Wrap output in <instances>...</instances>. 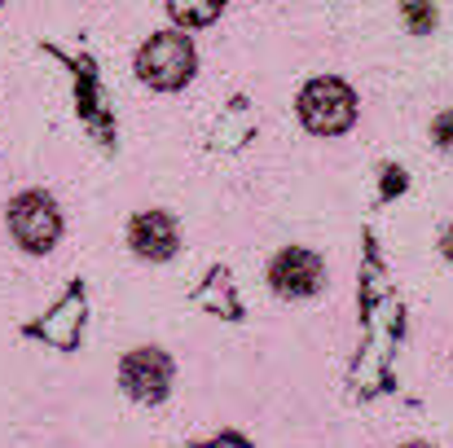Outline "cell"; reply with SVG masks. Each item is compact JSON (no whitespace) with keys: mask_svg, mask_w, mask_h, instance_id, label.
I'll use <instances>...</instances> for the list:
<instances>
[{"mask_svg":"<svg viewBox=\"0 0 453 448\" xmlns=\"http://www.w3.org/2000/svg\"><path fill=\"white\" fill-rule=\"evenodd\" d=\"M300 119L303 128L317 133V137H339L357 119V97H352V88L343 80H330V75L312 80L300 93Z\"/></svg>","mask_w":453,"mask_h":448,"instance_id":"6da1fadb","label":"cell"},{"mask_svg":"<svg viewBox=\"0 0 453 448\" xmlns=\"http://www.w3.org/2000/svg\"><path fill=\"white\" fill-rule=\"evenodd\" d=\"M137 71H142V80L150 88H163V93L180 88L194 75V44H189V35H180V31L150 35L142 44V53H137Z\"/></svg>","mask_w":453,"mask_h":448,"instance_id":"7a4b0ae2","label":"cell"},{"mask_svg":"<svg viewBox=\"0 0 453 448\" xmlns=\"http://www.w3.org/2000/svg\"><path fill=\"white\" fill-rule=\"evenodd\" d=\"M9 233L18 238L22 251L44 255L58 242V233H62V216H58L53 198L49 194H35V189L31 194H18L9 202Z\"/></svg>","mask_w":453,"mask_h":448,"instance_id":"3957f363","label":"cell"},{"mask_svg":"<svg viewBox=\"0 0 453 448\" xmlns=\"http://www.w3.org/2000/svg\"><path fill=\"white\" fill-rule=\"evenodd\" d=\"M119 383H124V391L133 400L158 405L167 396V387H172V361H167V352H158V347L128 352L124 365H119Z\"/></svg>","mask_w":453,"mask_h":448,"instance_id":"277c9868","label":"cell"},{"mask_svg":"<svg viewBox=\"0 0 453 448\" xmlns=\"http://www.w3.org/2000/svg\"><path fill=\"white\" fill-rule=\"evenodd\" d=\"M321 282H326V264H321L317 251L287 247V251H278L273 264H269V286H273L278 295H287V299L317 295Z\"/></svg>","mask_w":453,"mask_h":448,"instance_id":"5b68a950","label":"cell"},{"mask_svg":"<svg viewBox=\"0 0 453 448\" xmlns=\"http://www.w3.org/2000/svg\"><path fill=\"white\" fill-rule=\"evenodd\" d=\"M128 247L142 260H167L176 251V220L167 211H142L128 229Z\"/></svg>","mask_w":453,"mask_h":448,"instance_id":"8992f818","label":"cell"},{"mask_svg":"<svg viewBox=\"0 0 453 448\" xmlns=\"http://www.w3.org/2000/svg\"><path fill=\"white\" fill-rule=\"evenodd\" d=\"M220 13V4H207V9H189V4H172V18L180 22H211Z\"/></svg>","mask_w":453,"mask_h":448,"instance_id":"52a82bcc","label":"cell"},{"mask_svg":"<svg viewBox=\"0 0 453 448\" xmlns=\"http://www.w3.org/2000/svg\"><path fill=\"white\" fill-rule=\"evenodd\" d=\"M432 137H436V146L453 149V110H445V115H436V124H432Z\"/></svg>","mask_w":453,"mask_h":448,"instance_id":"ba28073f","label":"cell"},{"mask_svg":"<svg viewBox=\"0 0 453 448\" xmlns=\"http://www.w3.org/2000/svg\"><path fill=\"white\" fill-rule=\"evenodd\" d=\"M405 18H410L414 27H427V22H432V9H405Z\"/></svg>","mask_w":453,"mask_h":448,"instance_id":"9c48e42d","label":"cell"},{"mask_svg":"<svg viewBox=\"0 0 453 448\" xmlns=\"http://www.w3.org/2000/svg\"><path fill=\"white\" fill-rule=\"evenodd\" d=\"M441 247H445V255L453 260V229H445V238H441Z\"/></svg>","mask_w":453,"mask_h":448,"instance_id":"30bf717a","label":"cell"},{"mask_svg":"<svg viewBox=\"0 0 453 448\" xmlns=\"http://www.w3.org/2000/svg\"><path fill=\"white\" fill-rule=\"evenodd\" d=\"M405 448H432V444H405Z\"/></svg>","mask_w":453,"mask_h":448,"instance_id":"8fae6325","label":"cell"}]
</instances>
